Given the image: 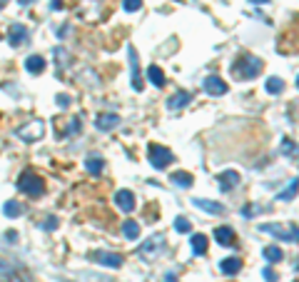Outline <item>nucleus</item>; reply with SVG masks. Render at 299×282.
<instances>
[{
	"instance_id": "f704fd0d",
	"label": "nucleus",
	"mask_w": 299,
	"mask_h": 282,
	"mask_svg": "<svg viewBox=\"0 0 299 282\" xmlns=\"http://www.w3.org/2000/svg\"><path fill=\"white\" fill-rule=\"evenodd\" d=\"M262 275H265V280H267V282H277V280H279V275H277L272 267H265V270H262Z\"/></svg>"
},
{
	"instance_id": "39448f33",
	"label": "nucleus",
	"mask_w": 299,
	"mask_h": 282,
	"mask_svg": "<svg viewBox=\"0 0 299 282\" xmlns=\"http://www.w3.org/2000/svg\"><path fill=\"white\" fill-rule=\"evenodd\" d=\"M15 133H18L20 140L35 142V140H40V138L45 135V122H43V120H30V122H25V125H20Z\"/></svg>"
},
{
	"instance_id": "6e6552de",
	"label": "nucleus",
	"mask_w": 299,
	"mask_h": 282,
	"mask_svg": "<svg viewBox=\"0 0 299 282\" xmlns=\"http://www.w3.org/2000/svg\"><path fill=\"white\" fill-rule=\"evenodd\" d=\"M127 57H130V73H132V87L140 92L145 83H142V75H140V60H137V50L132 45H127Z\"/></svg>"
},
{
	"instance_id": "0eeeda50",
	"label": "nucleus",
	"mask_w": 299,
	"mask_h": 282,
	"mask_svg": "<svg viewBox=\"0 0 299 282\" xmlns=\"http://www.w3.org/2000/svg\"><path fill=\"white\" fill-rule=\"evenodd\" d=\"M90 260H95L97 265H102V267H110V270H120L122 267V255L118 253H107V250H97V253L90 255Z\"/></svg>"
},
{
	"instance_id": "7ed1b4c3",
	"label": "nucleus",
	"mask_w": 299,
	"mask_h": 282,
	"mask_svg": "<svg viewBox=\"0 0 299 282\" xmlns=\"http://www.w3.org/2000/svg\"><path fill=\"white\" fill-rule=\"evenodd\" d=\"M165 235L162 232H157V235H152V237H147L142 245H140V257L145 260V262H150V260H157L160 255L165 253Z\"/></svg>"
},
{
	"instance_id": "473e14b6",
	"label": "nucleus",
	"mask_w": 299,
	"mask_h": 282,
	"mask_svg": "<svg viewBox=\"0 0 299 282\" xmlns=\"http://www.w3.org/2000/svg\"><path fill=\"white\" fill-rule=\"evenodd\" d=\"M43 230H48V232H53V230H58V217H45L43 220Z\"/></svg>"
},
{
	"instance_id": "7c9ffc66",
	"label": "nucleus",
	"mask_w": 299,
	"mask_h": 282,
	"mask_svg": "<svg viewBox=\"0 0 299 282\" xmlns=\"http://www.w3.org/2000/svg\"><path fill=\"white\" fill-rule=\"evenodd\" d=\"M122 8H125L127 13H137V10L142 8V0H125V3H122Z\"/></svg>"
},
{
	"instance_id": "20e7f679",
	"label": "nucleus",
	"mask_w": 299,
	"mask_h": 282,
	"mask_svg": "<svg viewBox=\"0 0 299 282\" xmlns=\"http://www.w3.org/2000/svg\"><path fill=\"white\" fill-rule=\"evenodd\" d=\"M147 158H150V163H152V168H155V170H165L170 163H172V160H175V155H172L167 147L157 145V142L147 145Z\"/></svg>"
},
{
	"instance_id": "a19ab883",
	"label": "nucleus",
	"mask_w": 299,
	"mask_h": 282,
	"mask_svg": "<svg viewBox=\"0 0 299 282\" xmlns=\"http://www.w3.org/2000/svg\"><path fill=\"white\" fill-rule=\"evenodd\" d=\"M5 5H8V0H0V10H3V8H5Z\"/></svg>"
},
{
	"instance_id": "1a4fd4ad",
	"label": "nucleus",
	"mask_w": 299,
	"mask_h": 282,
	"mask_svg": "<svg viewBox=\"0 0 299 282\" xmlns=\"http://www.w3.org/2000/svg\"><path fill=\"white\" fill-rule=\"evenodd\" d=\"M30 30L23 25V23H10V30H8V43L13 48H20L23 43H28Z\"/></svg>"
},
{
	"instance_id": "dca6fc26",
	"label": "nucleus",
	"mask_w": 299,
	"mask_h": 282,
	"mask_svg": "<svg viewBox=\"0 0 299 282\" xmlns=\"http://www.w3.org/2000/svg\"><path fill=\"white\" fill-rule=\"evenodd\" d=\"M214 240L219 242V245H235V230L232 227H227V225H222V227H217L214 230Z\"/></svg>"
},
{
	"instance_id": "b1692460",
	"label": "nucleus",
	"mask_w": 299,
	"mask_h": 282,
	"mask_svg": "<svg viewBox=\"0 0 299 282\" xmlns=\"http://www.w3.org/2000/svg\"><path fill=\"white\" fill-rule=\"evenodd\" d=\"M262 255H265V260H267V262H282V260H284L282 247H277V245H267Z\"/></svg>"
},
{
	"instance_id": "a878e982",
	"label": "nucleus",
	"mask_w": 299,
	"mask_h": 282,
	"mask_svg": "<svg viewBox=\"0 0 299 282\" xmlns=\"http://www.w3.org/2000/svg\"><path fill=\"white\" fill-rule=\"evenodd\" d=\"M265 87H267L269 95H279V92H284V80L282 78H269Z\"/></svg>"
},
{
	"instance_id": "6ab92c4d",
	"label": "nucleus",
	"mask_w": 299,
	"mask_h": 282,
	"mask_svg": "<svg viewBox=\"0 0 299 282\" xmlns=\"http://www.w3.org/2000/svg\"><path fill=\"white\" fill-rule=\"evenodd\" d=\"M170 182H175L177 187H192V175L190 172H184V170H177V172H172L170 175Z\"/></svg>"
},
{
	"instance_id": "79ce46f5",
	"label": "nucleus",
	"mask_w": 299,
	"mask_h": 282,
	"mask_svg": "<svg viewBox=\"0 0 299 282\" xmlns=\"http://www.w3.org/2000/svg\"><path fill=\"white\" fill-rule=\"evenodd\" d=\"M13 282H23V280H13Z\"/></svg>"
},
{
	"instance_id": "bb28decb",
	"label": "nucleus",
	"mask_w": 299,
	"mask_h": 282,
	"mask_svg": "<svg viewBox=\"0 0 299 282\" xmlns=\"http://www.w3.org/2000/svg\"><path fill=\"white\" fill-rule=\"evenodd\" d=\"M294 195H297V180H292V182H289L279 195H277V200H279V202H284V200H294Z\"/></svg>"
},
{
	"instance_id": "4be33fe9",
	"label": "nucleus",
	"mask_w": 299,
	"mask_h": 282,
	"mask_svg": "<svg viewBox=\"0 0 299 282\" xmlns=\"http://www.w3.org/2000/svg\"><path fill=\"white\" fill-rule=\"evenodd\" d=\"M190 242H192V253L195 255H205L207 253V235H192V240H190Z\"/></svg>"
},
{
	"instance_id": "423d86ee",
	"label": "nucleus",
	"mask_w": 299,
	"mask_h": 282,
	"mask_svg": "<svg viewBox=\"0 0 299 282\" xmlns=\"http://www.w3.org/2000/svg\"><path fill=\"white\" fill-rule=\"evenodd\" d=\"M259 232H269V235H274V237H279V240H289V242H297V225L292 227H282L279 223H262L259 225Z\"/></svg>"
},
{
	"instance_id": "58836bf2",
	"label": "nucleus",
	"mask_w": 299,
	"mask_h": 282,
	"mask_svg": "<svg viewBox=\"0 0 299 282\" xmlns=\"http://www.w3.org/2000/svg\"><path fill=\"white\" fill-rule=\"evenodd\" d=\"M18 3H20L23 8H28V5H30V3H32V0H18Z\"/></svg>"
},
{
	"instance_id": "9b49d317",
	"label": "nucleus",
	"mask_w": 299,
	"mask_h": 282,
	"mask_svg": "<svg viewBox=\"0 0 299 282\" xmlns=\"http://www.w3.org/2000/svg\"><path fill=\"white\" fill-rule=\"evenodd\" d=\"M217 182H219V190H222V193H230V190H235V187L239 185V172H235V170H225V172L217 175Z\"/></svg>"
},
{
	"instance_id": "cd10ccee",
	"label": "nucleus",
	"mask_w": 299,
	"mask_h": 282,
	"mask_svg": "<svg viewBox=\"0 0 299 282\" xmlns=\"http://www.w3.org/2000/svg\"><path fill=\"white\" fill-rule=\"evenodd\" d=\"M53 55H55V65H58V68H65V65L70 62V53H67L62 45H58V48H55V53H53Z\"/></svg>"
},
{
	"instance_id": "f257e3e1",
	"label": "nucleus",
	"mask_w": 299,
	"mask_h": 282,
	"mask_svg": "<svg viewBox=\"0 0 299 282\" xmlns=\"http://www.w3.org/2000/svg\"><path fill=\"white\" fill-rule=\"evenodd\" d=\"M18 190L25 193V195H30V198H40V195L45 193V182H43L35 172L25 170V172L18 177Z\"/></svg>"
},
{
	"instance_id": "c85d7f7f",
	"label": "nucleus",
	"mask_w": 299,
	"mask_h": 282,
	"mask_svg": "<svg viewBox=\"0 0 299 282\" xmlns=\"http://www.w3.org/2000/svg\"><path fill=\"white\" fill-rule=\"evenodd\" d=\"M190 227H192V223H190L187 217H182V215L175 220V230H177V232H190Z\"/></svg>"
},
{
	"instance_id": "a211bd4d",
	"label": "nucleus",
	"mask_w": 299,
	"mask_h": 282,
	"mask_svg": "<svg viewBox=\"0 0 299 282\" xmlns=\"http://www.w3.org/2000/svg\"><path fill=\"white\" fill-rule=\"evenodd\" d=\"M25 70H28L30 75H40L43 70H45V57L43 55H30L25 60Z\"/></svg>"
},
{
	"instance_id": "4468645a",
	"label": "nucleus",
	"mask_w": 299,
	"mask_h": 282,
	"mask_svg": "<svg viewBox=\"0 0 299 282\" xmlns=\"http://www.w3.org/2000/svg\"><path fill=\"white\" fill-rule=\"evenodd\" d=\"M115 205H118L122 212H132L135 210V195L130 190H118L115 193Z\"/></svg>"
},
{
	"instance_id": "aec40b11",
	"label": "nucleus",
	"mask_w": 299,
	"mask_h": 282,
	"mask_svg": "<svg viewBox=\"0 0 299 282\" xmlns=\"http://www.w3.org/2000/svg\"><path fill=\"white\" fill-rule=\"evenodd\" d=\"M85 168H88L90 175H100V172L105 170V160H102V155H90L88 160H85Z\"/></svg>"
},
{
	"instance_id": "f03ea898",
	"label": "nucleus",
	"mask_w": 299,
	"mask_h": 282,
	"mask_svg": "<svg viewBox=\"0 0 299 282\" xmlns=\"http://www.w3.org/2000/svg\"><path fill=\"white\" fill-rule=\"evenodd\" d=\"M235 73H237L242 80H252V78H257L262 73V60L254 55H242L235 62Z\"/></svg>"
},
{
	"instance_id": "f8f14e48",
	"label": "nucleus",
	"mask_w": 299,
	"mask_h": 282,
	"mask_svg": "<svg viewBox=\"0 0 299 282\" xmlns=\"http://www.w3.org/2000/svg\"><path fill=\"white\" fill-rule=\"evenodd\" d=\"M230 90V85L225 83L222 78H217V75H207L205 78V92L207 95H225Z\"/></svg>"
},
{
	"instance_id": "f3484780",
	"label": "nucleus",
	"mask_w": 299,
	"mask_h": 282,
	"mask_svg": "<svg viewBox=\"0 0 299 282\" xmlns=\"http://www.w3.org/2000/svg\"><path fill=\"white\" fill-rule=\"evenodd\" d=\"M219 270H222V275H237L239 270H242V260L239 257H227V260H222L219 262Z\"/></svg>"
},
{
	"instance_id": "2f4dec72",
	"label": "nucleus",
	"mask_w": 299,
	"mask_h": 282,
	"mask_svg": "<svg viewBox=\"0 0 299 282\" xmlns=\"http://www.w3.org/2000/svg\"><path fill=\"white\" fill-rule=\"evenodd\" d=\"M15 272V267L10 265V262H5V260H0V277H8L10 280V275Z\"/></svg>"
},
{
	"instance_id": "ddd939ff",
	"label": "nucleus",
	"mask_w": 299,
	"mask_h": 282,
	"mask_svg": "<svg viewBox=\"0 0 299 282\" xmlns=\"http://www.w3.org/2000/svg\"><path fill=\"white\" fill-rule=\"evenodd\" d=\"M195 207H200L202 212H209V215H225V205L222 202H214V200H205V198H195Z\"/></svg>"
},
{
	"instance_id": "412c9836",
	"label": "nucleus",
	"mask_w": 299,
	"mask_h": 282,
	"mask_svg": "<svg viewBox=\"0 0 299 282\" xmlns=\"http://www.w3.org/2000/svg\"><path fill=\"white\" fill-rule=\"evenodd\" d=\"M147 78H150V83L155 85V87H162V85H165V73H162V68H160V65H150V68H147Z\"/></svg>"
},
{
	"instance_id": "5701e85b",
	"label": "nucleus",
	"mask_w": 299,
	"mask_h": 282,
	"mask_svg": "<svg viewBox=\"0 0 299 282\" xmlns=\"http://www.w3.org/2000/svg\"><path fill=\"white\" fill-rule=\"evenodd\" d=\"M122 235H125L127 240H137V237H140V225H137L135 220H125V223H122Z\"/></svg>"
},
{
	"instance_id": "72a5a7b5",
	"label": "nucleus",
	"mask_w": 299,
	"mask_h": 282,
	"mask_svg": "<svg viewBox=\"0 0 299 282\" xmlns=\"http://www.w3.org/2000/svg\"><path fill=\"white\" fill-rule=\"evenodd\" d=\"M55 103H58V105L62 108V110H65V108H70V95L60 92V95H55Z\"/></svg>"
},
{
	"instance_id": "c9c22d12",
	"label": "nucleus",
	"mask_w": 299,
	"mask_h": 282,
	"mask_svg": "<svg viewBox=\"0 0 299 282\" xmlns=\"http://www.w3.org/2000/svg\"><path fill=\"white\" fill-rule=\"evenodd\" d=\"M242 215H244V217H249V215H254V207H244V210H242Z\"/></svg>"
},
{
	"instance_id": "ea45409f",
	"label": "nucleus",
	"mask_w": 299,
	"mask_h": 282,
	"mask_svg": "<svg viewBox=\"0 0 299 282\" xmlns=\"http://www.w3.org/2000/svg\"><path fill=\"white\" fill-rule=\"evenodd\" d=\"M165 282H175V275H167V280Z\"/></svg>"
},
{
	"instance_id": "4c0bfd02",
	"label": "nucleus",
	"mask_w": 299,
	"mask_h": 282,
	"mask_svg": "<svg viewBox=\"0 0 299 282\" xmlns=\"http://www.w3.org/2000/svg\"><path fill=\"white\" fill-rule=\"evenodd\" d=\"M249 3H252V5H267L269 0H249Z\"/></svg>"
},
{
	"instance_id": "2eb2a0df",
	"label": "nucleus",
	"mask_w": 299,
	"mask_h": 282,
	"mask_svg": "<svg viewBox=\"0 0 299 282\" xmlns=\"http://www.w3.org/2000/svg\"><path fill=\"white\" fill-rule=\"evenodd\" d=\"M187 103H192V92H190V90H177V92L167 100V108H170V110H179V108H184Z\"/></svg>"
},
{
	"instance_id": "9d476101",
	"label": "nucleus",
	"mask_w": 299,
	"mask_h": 282,
	"mask_svg": "<svg viewBox=\"0 0 299 282\" xmlns=\"http://www.w3.org/2000/svg\"><path fill=\"white\" fill-rule=\"evenodd\" d=\"M120 115L115 113H100L97 117H95V128L100 130V133H110V130H118L120 128Z\"/></svg>"
},
{
	"instance_id": "c756f323",
	"label": "nucleus",
	"mask_w": 299,
	"mask_h": 282,
	"mask_svg": "<svg viewBox=\"0 0 299 282\" xmlns=\"http://www.w3.org/2000/svg\"><path fill=\"white\" fill-rule=\"evenodd\" d=\"M294 150H297L294 140H289V138H284V140H282V155H294Z\"/></svg>"
},
{
	"instance_id": "393cba45",
	"label": "nucleus",
	"mask_w": 299,
	"mask_h": 282,
	"mask_svg": "<svg viewBox=\"0 0 299 282\" xmlns=\"http://www.w3.org/2000/svg\"><path fill=\"white\" fill-rule=\"evenodd\" d=\"M3 212H5L8 217H20V215H23V205L15 202V200H8V202L3 205Z\"/></svg>"
},
{
	"instance_id": "e433bc0d",
	"label": "nucleus",
	"mask_w": 299,
	"mask_h": 282,
	"mask_svg": "<svg viewBox=\"0 0 299 282\" xmlns=\"http://www.w3.org/2000/svg\"><path fill=\"white\" fill-rule=\"evenodd\" d=\"M50 8H53V10H60L62 5H60V0H53V3H50Z\"/></svg>"
}]
</instances>
